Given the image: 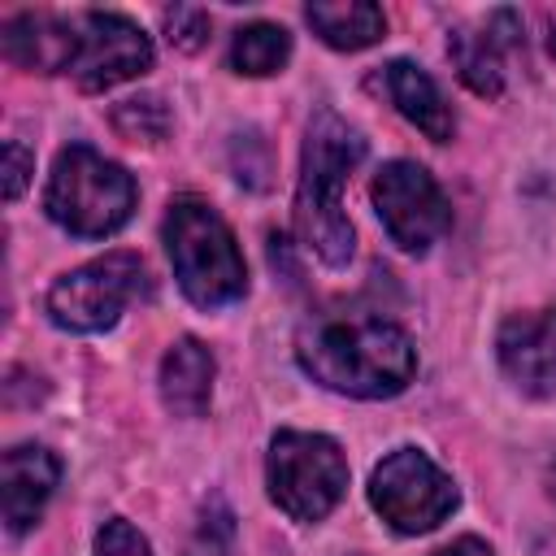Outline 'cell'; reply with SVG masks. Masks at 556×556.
I'll return each instance as SVG.
<instances>
[{"instance_id":"20","label":"cell","mask_w":556,"mask_h":556,"mask_svg":"<svg viewBox=\"0 0 556 556\" xmlns=\"http://www.w3.org/2000/svg\"><path fill=\"white\" fill-rule=\"evenodd\" d=\"M161 26H165V39L178 48V52H195L204 48L208 39V13L204 9H191V4H174L161 13Z\"/></svg>"},{"instance_id":"14","label":"cell","mask_w":556,"mask_h":556,"mask_svg":"<svg viewBox=\"0 0 556 556\" xmlns=\"http://www.w3.org/2000/svg\"><path fill=\"white\" fill-rule=\"evenodd\" d=\"M213 352L200 339H178L161 361V400L174 417H200L213 395Z\"/></svg>"},{"instance_id":"19","label":"cell","mask_w":556,"mask_h":556,"mask_svg":"<svg viewBox=\"0 0 556 556\" xmlns=\"http://www.w3.org/2000/svg\"><path fill=\"white\" fill-rule=\"evenodd\" d=\"M230 543H235V517L222 500H208L191 539V556H230Z\"/></svg>"},{"instance_id":"11","label":"cell","mask_w":556,"mask_h":556,"mask_svg":"<svg viewBox=\"0 0 556 556\" xmlns=\"http://www.w3.org/2000/svg\"><path fill=\"white\" fill-rule=\"evenodd\" d=\"M56 478H61V460L43 443H17L0 456V508L13 539L39 521L43 504L56 491Z\"/></svg>"},{"instance_id":"1","label":"cell","mask_w":556,"mask_h":556,"mask_svg":"<svg viewBox=\"0 0 556 556\" xmlns=\"http://www.w3.org/2000/svg\"><path fill=\"white\" fill-rule=\"evenodd\" d=\"M295 361L313 382L356 400L400 395L417 374V348L408 330L382 317L348 313L308 317L295 334Z\"/></svg>"},{"instance_id":"5","label":"cell","mask_w":556,"mask_h":556,"mask_svg":"<svg viewBox=\"0 0 556 556\" xmlns=\"http://www.w3.org/2000/svg\"><path fill=\"white\" fill-rule=\"evenodd\" d=\"M269 500L291 521H321L348 491V460L334 439L308 430H278L265 460Z\"/></svg>"},{"instance_id":"22","label":"cell","mask_w":556,"mask_h":556,"mask_svg":"<svg viewBox=\"0 0 556 556\" xmlns=\"http://www.w3.org/2000/svg\"><path fill=\"white\" fill-rule=\"evenodd\" d=\"M30 169H35V156H30L17 139H9V143H4V200H17V195L26 191Z\"/></svg>"},{"instance_id":"8","label":"cell","mask_w":556,"mask_h":556,"mask_svg":"<svg viewBox=\"0 0 556 556\" xmlns=\"http://www.w3.org/2000/svg\"><path fill=\"white\" fill-rule=\"evenodd\" d=\"M374 208L391 235V243H400L404 252H430L447 226H452V204L439 191V182L430 178L426 165L417 161H387L374 178Z\"/></svg>"},{"instance_id":"3","label":"cell","mask_w":556,"mask_h":556,"mask_svg":"<svg viewBox=\"0 0 556 556\" xmlns=\"http://www.w3.org/2000/svg\"><path fill=\"white\" fill-rule=\"evenodd\" d=\"M165 252L174 265V278L182 295L200 308L235 304L248 291V265L243 252L222 222V213L200 195L169 200L165 213Z\"/></svg>"},{"instance_id":"12","label":"cell","mask_w":556,"mask_h":556,"mask_svg":"<svg viewBox=\"0 0 556 556\" xmlns=\"http://www.w3.org/2000/svg\"><path fill=\"white\" fill-rule=\"evenodd\" d=\"M4 56L35 74H70L78 56V22L52 13H17L0 30Z\"/></svg>"},{"instance_id":"9","label":"cell","mask_w":556,"mask_h":556,"mask_svg":"<svg viewBox=\"0 0 556 556\" xmlns=\"http://www.w3.org/2000/svg\"><path fill=\"white\" fill-rule=\"evenodd\" d=\"M78 56H74V78L83 91H109L117 83L139 78L152 70V39L122 13H78Z\"/></svg>"},{"instance_id":"6","label":"cell","mask_w":556,"mask_h":556,"mask_svg":"<svg viewBox=\"0 0 556 556\" xmlns=\"http://www.w3.org/2000/svg\"><path fill=\"white\" fill-rule=\"evenodd\" d=\"M148 291H152V282H148L143 261L135 252H109L91 265L61 274L48 287L43 308H48L52 326L74 330V334H96V330H109L122 317V308Z\"/></svg>"},{"instance_id":"13","label":"cell","mask_w":556,"mask_h":556,"mask_svg":"<svg viewBox=\"0 0 556 556\" xmlns=\"http://www.w3.org/2000/svg\"><path fill=\"white\" fill-rule=\"evenodd\" d=\"M374 87L434 143H447L456 135V117H452V104L443 100L439 83L413 65V61H387L378 74H374Z\"/></svg>"},{"instance_id":"15","label":"cell","mask_w":556,"mask_h":556,"mask_svg":"<svg viewBox=\"0 0 556 556\" xmlns=\"http://www.w3.org/2000/svg\"><path fill=\"white\" fill-rule=\"evenodd\" d=\"M304 22L321 35V43L339 52H361L387 35V17L374 0H339V4H308Z\"/></svg>"},{"instance_id":"16","label":"cell","mask_w":556,"mask_h":556,"mask_svg":"<svg viewBox=\"0 0 556 556\" xmlns=\"http://www.w3.org/2000/svg\"><path fill=\"white\" fill-rule=\"evenodd\" d=\"M447 56L473 96H500L504 91V56H500V43L491 30L482 35V30L456 26L447 35Z\"/></svg>"},{"instance_id":"18","label":"cell","mask_w":556,"mask_h":556,"mask_svg":"<svg viewBox=\"0 0 556 556\" xmlns=\"http://www.w3.org/2000/svg\"><path fill=\"white\" fill-rule=\"evenodd\" d=\"M113 126L135 143H161L169 135V109L161 96H130L113 104Z\"/></svg>"},{"instance_id":"10","label":"cell","mask_w":556,"mask_h":556,"mask_svg":"<svg viewBox=\"0 0 556 556\" xmlns=\"http://www.w3.org/2000/svg\"><path fill=\"white\" fill-rule=\"evenodd\" d=\"M495 356L504 378L517 391L534 400H552L556 395V308L513 313L495 334Z\"/></svg>"},{"instance_id":"21","label":"cell","mask_w":556,"mask_h":556,"mask_svg":"<svg viewBox=\"0 0 556 556\" xmlns=\"http://www.w3.org/2000/svg\"><path fill=\"white\" fill-rule=\"evenodd\" d=\"M96 556H152V552H148V539H143L130 521L113 517V521H104L100 534H96Z\"/></svg>"},{"instance_id":"7","label":"cell","mask_w":556,"mask_h":556,"mask_svg":"<svg viewBox=\"0 0 556 556\" xmlns=\"http://www.w3.org/2000/svg\"><path fill=\"white\" fill-rule=\"evenodd\" d=\"M456 482L417 447H395L369 478V504L400 534H426L456 508Z\"/></svg>"},{"instance_id":"24","label":"cell","mask_w":556,"mask_h":556,"mask_svg":"<svg viewBox=\"0 0 556 556\" xmlns=\"http://www.w3.org/2000/svg\"><path fill=\"white\" fill-rule=\"evenodd\" d=\"M534 556H556V534H543V539L534 543Z\"/></svg>"},{"instance_id":"17","label":"cell","mask_w":556,"mask_h":556,"mask_svg":"<svg viewBox=\"0 0 556 556\" xmlns=\"http://www.w3.org/2000/svg\"><path fill=\"white\" fill-rule=\"evenodd\" d=\"M291 56V35L274 22H252V26H239L235 39H230V70L235 74H248V78H265V74H278Z\"/></svg>"},{"instance_id":"4","label":"cell","mask_w":556,"mask_h":556,"mask_svg":"<svg viewBox=\"0 0 556 556\" xmlns=\"http://www.w3.org/2000/svg\"><path fill=\"white\" fill-rule=\"evenodd\" d=\"M48 217L78 235V239H104L122 230L135 213V178L117 165L104 161L87 143H70L56 152L48 191H43Z\"/></svg>"},{"instance_id":"25","label":"cell","mask_w":556,"mask_h":556,"mask_svg":"<svg viewBox=\"0 0 556 556\" xmlns=\"http://www.w3.org/2000/svg\"><path fill=\"white\" fill-rule=\"evenodd\" d=\"M547 482H552V495H556V465H552V478Z\"/></svg>"},{"instance_id":"23","label":"cell","mask_w":556,"mask_h":556,"mask_svg":"<svg viewBox=\"0 0 556 556\" xmlns=\"http://www.w3.org/2000/svg\"><path fill=\"white\" fill-rule=\"evenodd\" d=\"M430 556H491V547H486L482 539L465 534V539H456V543H447V547H439V552H430Z\"/></svg>"},{"instance_id":"26","label":"cell","mask_w":556,"mask_h":556,"mask_svg":"<svg viewBox=\"0 0 556 556\" xmlns=\"http://www.w3.org/2000/svg\"><path fill=\"white\" fill-rule=\"evenodd\" d=\"M552 56H556V35H552Z\"/></svg>"},{"instance_id":"2","label":"cell","mask_w":556,"mask_h":556,"mask_svg":"<svg viewBox=\"0 0 556 556\" xmlns=\"http://www.w3.org/2000/svg\"><path fill=\"white\" fill-rule=\"evenodd\" d=\"M365 139L356 126H348L339 113L321 109L308 122L304 152H300V182H295V230L330 269L352 261V222L343 213V182L361 165Z\"/></svg>"}]
</instances>
